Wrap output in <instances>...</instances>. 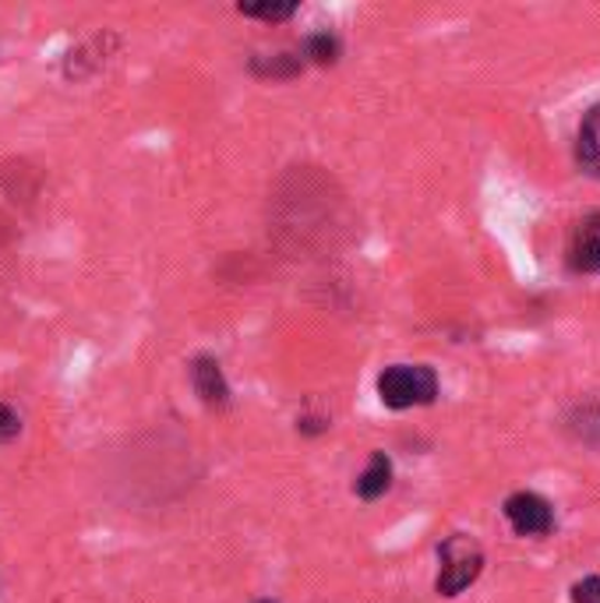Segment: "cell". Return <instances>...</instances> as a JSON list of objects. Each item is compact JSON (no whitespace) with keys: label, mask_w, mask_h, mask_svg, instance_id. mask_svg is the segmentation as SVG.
Returning <instances> with one entry per match:
<instances>
[{"label":"cell","mask_w":600,"mask_h":603,"mask_svg":"<svg viewBox=\"0 0 600 603\" xmlns=\"http://www.w3.org/2000/svg\"><path fill=\"white\" fill-rule=\"evenodd\" d=\"M258 603H272V600H258Z\"/></svg>","instance_id":"12"},{"label":"cell","mask_w":600,"mask_h":603,"mask_svg":"<svg viewBox=\"0 0 600 603\" xmlns=\"http://www.w3.org/2000/svg\"><path fill=\"white\" fill-rule=\"evenodd\" d=\"M576 152H579L583 169H587V174H593V177H600V106H593V110L583 117Z\"/></svg>","instance_id":"7"},{"label":"cell","mask_w":600,"mask_h":603,"mask_svg":"<svg viewBox=\"0 0 600 603\" xmlns=\"http://www.w3.org/2000/svg\"><path fill=\"white\" fill-rule=\"evenodd\" d=\"M191 381H195L198 399H202L205 406H212V410L230 406V385H226V378H223L220 364H215L212 357H198V360L191 364Z\"/></svg>","instance_id":"4"},{"label":"cell","mask_w":600,"mask_h":603,"mask_svg":"<svg viewBox=\"0 0 600 603\" xmlns=\"http://www.w3.org/2000/svg\"><path fill=\"white\" fill-rule=\"evenodd\" d=\"M378 395L389 410L427 406L438 395V375L424 364H396L378 378Z\"/></svg>","instance_id":"1"},{"label":"cell","mask_w":600,"mask_h":603,"mask_svg":"<svg viewBox=\"0 0 600 603\" xmlns=\"http://www.w3.org/2000/svg\"><path fill=\"white\" fill-rule=\"evenodd\" d=\"M297 11V0H280V4H240V14H248V19H266V22H286L290 14Z\"/></svg>","instance_id":"9"},{"label":"cell","mask_w":600,"mask_h":603,"mask_svg":"<svg viewBox=\"0 0 600 603\" xmlns=\"http://www.w3.org/2000/svg\"><path fill=\"white\" fill-rule=\"evenodd\" d=\"M389 484H392V462H389L386 452H375L372 462H367V470L357 476L353 490H357L361 501H375V498H381V494L389 490Z\"/></svg>","instance_id":"6"},{"label":"cell","mask_w":600,"mask_h":603,"mask_svg":"<svg viewBox=\"0 0 600 603\" xmlns=\"http://www.w3.org/2000/svg\"><path fill=\"white\" fill-rule=\"evenodd\" d=\"M573 603H600V576H590L573 586Z\"/></svg>","instance_id":"11"},{"label":"cell","mask_w":600,"mask_h":603,"mask_svg":"<svg viewBox=\"0 0 600 603\" xmlns=\"http://www.w3.org/2000/svg\"><path fill=\"white\" fill-rule=\"evenodd\" d=\"M484 554L470 536H449L442 544V571H438V593L442 596H459L467 586L481 576Z\"/></svg>","instance_id":"2"},{"label":"cell","mask_w":600,"mask_h":603,"mask_svg":"<svg viewBox=\"0 0 600 603\" xmlns=\"http://www.w3.org/2000/svg\"><path fill=\"white\" fill-rule=\"evenodd\" d=\"M304 57H311L315 64H336V60H340V39L329 36V33L307 36V43H304Z\"/></svg>","instance_id":"8"},{"label":"cell","mask_w":600,"mask_h":603,"mask_svg":"<svg viewBox=\"0 0 600 603\" xmlns=\"http://www.w3.org/2000/svg\"><path fill=\"white\" fill-rule=\"evenodd\" d=\"M505 519H509V525L519 536H544V533H551V525H555L551 505L533 490L513 494V498L505 501Z\"/></svg>","instance_id":"3"},{"label":"cell","mask_w":600,"mask_h":603,"mask_svg":"<svg viewBox=\"0 0 600 603\" xmlns=\"http://www.w3.org/2000/svg\"><path fill=\"white\" fill-rule=\"evenodd\" d=\"M568 265L576 272H600V215H590L576 229V240L568 247Z\"/></svg>","instance_id":"5"},{"label":"cell","mask_w":600,"mask_h":603,"mask_svg":"<svg viewBox=\"0 0 600 603\" xmlns=\"http://www.w3.org/2000/svg\"><path fill=\"white\" fill-rule=\"evenodd\" d=\"M19 430H22V421H19V413H14L8 402H0V441H11V438H19Z\"/></svg>","instance_id":"10"}]
</instances>
